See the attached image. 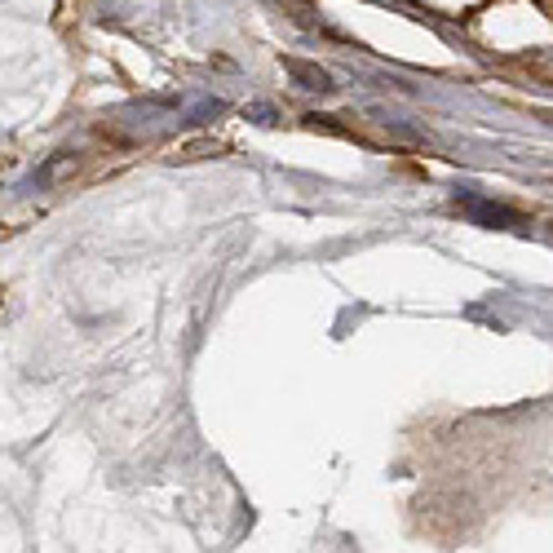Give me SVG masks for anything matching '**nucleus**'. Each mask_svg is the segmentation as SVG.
<instances>
[{
    "label": "nucleus",
    "mask_w": 553,
    "mask_h": 553,
    "mask_svg": "<svg viewBox=\"0 0 553 553\" xmlns=\"http://www.w3.org/2000/svg\"><path fill=\"white\" fill-rule=\"evenodd\" d=\"M71 173H75V155H67V151H63V155H54V160H49V164L35 173V186H58V182H63V177H71Z\"/></svg>",
    "instance_id": "nucleus-3"
},
{
    "label": "nucleus",
    "mask_w": 553,
    "mask_h": 553,
    "mask_svg": "<svg viewBox=\"0 0 553 553\" xmlns=\"http://www.w3.org/2000/svg\"><path fill=\"white\" fill-rule=\"evenodd\" d=\"M460 208L465 212H474L479 222H487V226H500V222H518V212H509V208H500V204H487V200H460Z\"/></svg>",
    "instance_id": "nucleus-2"
},
{
    "label": "nucleus",
    "mask_w": 553,
    "mask_h": 553,
    "mask_svg": "<svg viewBox=\"0 0 553 553\" xmlns=\"http://www.w3.org/2000/svg\"><path fill=\"white\" fill-rule=\"evenodd\" d=\"M283 71L301 84V89H314V94H332V75L314 63H301V58H283Z\"/></svg>",
    "instance_id": "nucleus-1"
}]
</instances>
